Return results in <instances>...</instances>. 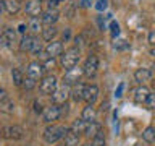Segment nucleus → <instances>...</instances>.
Here are the masks:
<instances>
[{
    "instance_id": "29",
    "label": "nucleus",
    "mask_w": 155,
    "mask_h": 146,
    "mask_svg": "<svg viewBox=\"0 0 155 146\" xmlns=\"http://www.w3.org/2000/svg\"><path fill=\"white\" fill-rule=\"evenodd\" d=\"M23 88H24L26 91L34 89V88H36V80H32V78L26 76V78H24V81H23Z\"/></svg>"
},
{
    "instance_id": "13",
    "label": "nucleus",
    "mask_w": 155,
    "mask_h": 146,
    "mask_svg": "<svg viewBox=\"0 0 155 146\" xmlns=\"http://www.w3.org/2000/svg\"><path fill=\"white\" fill-rule=\"evenodd\" d=\"M45 52H47V55L50 57V58H55L58 55H61V54H63V44H61V41H52V42H48L47 46H45Z\"/></svg>"
},
{
    "instance_id": "31",
    "label": "nucleus",
    "mask_w": 155,
    "mask_h": 146,
    "mask_svg": "<svg viewBox=\"0 0 155 146\" xmlns=\"http://www.w3.org/2000/svg\"><path fill=\"white\" fill-rule=\"evenodd\" d=\"M44 50H45V49H44L42 44L36 39V42H34V46H32V49H31V54H32V55H37V57H39Z\"/></svg>"
},
{
    "instance_id": "12",
    "label": "nucleus",
    "mask_w": 155,
    "mask_h": 146,
    "mask_svg": "<svg viewBox=\"0 0 155 146\" xmlns=\"http://www.w3.org/2000/svg\"><path fill=\"white\" fill-rule=\"evenodd\" d=\"M24 8H26V13L31 18H37L42 15V3L39 0H28Z\"/></svg>"
},
{
    "instance_id": "34",
    "label": "nucleus",
    "mask_w": 155,
    "mask_h": 146,
    "mask_svg": "<svg viewBox=\"0 0 155 146\" xmlns=\"http://www.w3.org/2000/svg\"><path fill=\"white\" fill-rule=\"evenodd\" d=\"M113 47L116 49V50H123V49H126V47H128V42H126V41H123V39H118V41H115Z\"/></svg>"
},
{
    "instance_id": "9",
    "label": "nucleus",
    "mask_w": 155,
    "mask_h": 146,
    "mask_svg": "<svg viewBox=\"0 0 155 146\" xmlns=\"http://www.w3.org/2000/svg\"><path fill=\"white\" fill-rule=\"evenodd\" d=\"M71 96V89H70V86H60V88H57V91L52 94V101H53V104H57V106H63V104H66L68 102V97Z\"/></svg>"
},
{
    "instance_id": "37",
    "label": "nucleus",
    "mask_w": 155,
    "mask_h": 146,
    "mask_svg": "<svg viewBox=\"0 0 155 146\" xmlns=\"http://www.w3.org/2000/svg\"><path fill=\"white\" fill-rule=\"evenodd\" d=\"M61 2H65V0H48V8L55 10V8H57V5H58V3H61Z\"/></svg>"
},
{
    "instance_id": "47",
    "label": "nucleus",
    "mask_w": 155,
    "mask_h": 146,
    "mask_svg": "<svg viewBox=\"0 0 155 146\" xmlns=\"http://www.w3.org/2000/svg\"><path fill=\"white\" fill-rule=\"evenodd\" d=\"M152 85H153V89H155V80H153V81H152Z\"/></svg>"
},
{
    "instance_id": "23",
    "label": "nucleus",
    "mask_w": 155,
    "mask_h": 146,
    "mask_svg": "<svg viewBox=\"0 0 155 146\" xmlns=\"http://www.w3.org/2000/svg\"><path fill=\"white\" fill-rule=\"evenodd\" d=\"M102 133V127H100V123L99 122H92V123H89L87 125V130H86V136H89V138L92 140V138H95L97 135H100Z\"/></svg>"
},
{
    "instance_id": "15",
    "label": "nucleus",
    "mask_w": 155,
    "mask_h": 146,
    "mask_svg": "<svg viewBox=\"0 0 155 146\" xmlns=\"http://www.w3.org/2000/svg\"><path fill=\"white\" fill-rule=\"evenodd\" d=\"M149 94H150V91L144 85H140L139 88H136V89H134V102H136V104H145Z\"/></svg>"
},
{
    "instance_id": "20",
    "label": "nucleus",
    "mask_w": 155,
    "mask_h": 146,
    "mask_svg": "<svg viewBox=\"0 0 155 146\" xmlns=\"http://www.w3.org/2000/svg\"><path fill=\"white\" fill-rule=\"evenodd\" d=\"M28 29H29V34H32V36H36V34L39 33H42V19H39V18H31L28 21Z\"/></svg>"
},
{
    "instance_id": "14",
    "label": "nucleus",
    "mask_w": 155,
    "mask_h": 146,
    "mask_svg": "<svg viewBox=\"0 0 155 146\" xmlns=\"http://www.w3.org/2000/svg\"><path fill=\"white\" fill-rule=\"evenodd\" d=\"M58 18H60V12H58L57 8L55 10L47 8L45 12H42V15H41V19H42L44 24H55L58 21Z\"/></svg>"
},
{
    "instance_id": "8",
    "label": "nucleus",
    "mask_w": 155,
    "mask_h": 146,
    "mask_svg": "<svg viewBox=\"0 0 155 146\" xmlns=\"http://www.w3.org/2000/svg\"><path fill=\"white\" fill-rule=\"evenodd\" d=\"M61 117V110H60V106L57 104H52L44 109L42 112V120L45 122V123H53L55 120H58Z\"/></svg>"
},
{
    "instance_id": "50",
    "label": "nucleus",
    "mask_w": 155,
    "mask_h": 146,
    "mask_svg": "<svg viewBox=\"0 0 155 146\" xmlns=\"http://www.w3.org/2000/svg\"><path fill=\"white\" fill-rule=\"evenodd\" d=\"M19 2H21V0H19Z\"/></svg>"
},
{
    "instance_id": "11",
    "label": "nucleus",
    "mask_w": 155,
    "mask_h": 146,
    "mask_svg": "<svg viewBox=\"0 0 155 146\" xmlns=\"http://www.w3.org/2000/svg\"><path fill=\"white\" fill-rule=\"evenodd\" d=\"M97 97H99V86H97V85H86L82 101H86L87 104L94 106V102L97 101Z\"/></svg>"
},
{
    "instance_id": "16",
    "label": "nucleus",
    "mask_w": 155,
    "mask_h": 146,
    "mask_svg": "<svg viewBox=\"0 0 155 146\" xmlns=\"http://www.w3.org/2000/svg\"><path fill=\"white\" fill-rule=\"evenodd\" d=\"M34 42H36V36H32V34H24L21 37V41H19V50L21 52H31Z\"/></svg>"
},
{
    "instance_id": "24",
    "label": "nucleus",
    "mask_w": 155,
    "mask_h": 146,
    "mask_svg": "<svg viewBox=\"0 0 155 146\" xmlns=\"http://www.w3.org/2000/svg\"><path fill=\"white\" fill-rule=\"evenodd\" d=\"M57 28H55V24H47L45 28L42 29V39L44 41H48V42H52L53 41V37L57 36Z\"/></svg>"
},
{
    "instance_id": "30",
    "label": "nucleus",
    "mask_w": 155,
    "mask_h": 146,
    "mask_svg": "<svg viewBox=\"0 0 155 146\" xmlns=\"http://www.w3.org/2000/svg\"><path fill=\"white\" fill-rule=\"evenodd\" d=\"M89 146H105V138H104V135H97L95 138H92L91 140V143Z\"/></svg>"
},
{
    "instance_id": "18",
    "label": "nucleus",
    "mask_w": 155,
    "mask_h": 146,
    "mask_svg": "<svg viewBox=\"0 0 155 146\" xmlns=\"http://www.w3.org/2000/svg\"><path fill=\"white\" fill-rule=\"evenodd\" d=\"M95 117H97V110L94 106L87 104L84 109H82V114H81V119L86 120L87 123H92V122H95Z\"/></svg>"
},
{
    "instance_id": "3",
    "label": "nucleus",
    "mask_w": 155,
    "mask_h": 146,
    "mask_svg": "<svg viewBox=\"0 0 155 146\" xmlns=\"http://www.w3.org/2000/svg\"><path fill=\"white\" fill-rule=\"evenodd\" d=\"M58 88V80L55 75H47L44 76L41 83H39V91H41V94L44 96H52L53 92L57 91Z\"/></svg>"
},
{
    "instance_id": "46",
    "label": "nucleus",
    "mask_w": 155,
    "mask_h": 146,
    "mask_svg": "<svg viewBox=\"0 0 155 146\" xmlns=\"http://www.w3.org/2000/svg\"><path fill=\"white\" fill-rule=\"evenodd\" d=\"M150 54H152V55H155V47H152V49H150Z\"/></svg>"
},
{
    "instance_id": "32",
    "label": "nucleus",
    "mask_w": 155,
    "mask_h": 146,
    "mask_svg": "<svg viewBox=\"0 0 155 146\" xmlns=\"http://www.w3.org/2000/svg\"><path fill=\"white\" fill-rule=\"evenodd\" d=\"M110 31H111V37L116 39V37H118V34H120V24L116 21H111L110 23Z\"/></svg>"
},
{
    "instance_id": "7",
    "label": "nucleus",
    "mask_w": 155,
    "mask_h": 146,
    "mask_svg": "<svg viewBox=\"0 0 155 146\" xmlns=\"http://www.w3.org/2000/svg\"><path fill=\"white\" fill-rule=\"evenodd\" d=\"M44 71H45V67H44L42 62H31L26 68V76L32 78V80H42L44 78Z\"/></svg>"
},
{
    "instance_id": "17",
    "label": "nucleus",
    "mask_w": 155,
    "mask_h": 146,
    "mask_svg": "<svg viewBox=\"0 0 155 146\" xmlns=\"http://www.w3.org/2000/svg\"><path fill=\"white\" fill-rule=\"evenodd\" d=\"M152 78V70L150 68H137L134 71V80L139 83V85H144L145 81H149Z\"/></svg>"
},
{
    "instance_id": "33",
    "label": "nucleus",
    "mask_w": 155,
    "mask_h": 146,
    "mask_svg": "<svg viewBox=\"0 0 155 146\" xmlns=\"http://www.w3.org/2000/svg\"><path fill=\"white\" fill-rule=\"evenodd\" d=\"M145 106H147V109H150V110L155 109V92H150L149 94L147 101H145Z\"/></svg>"
},
{
    "instance_id": "39",
    "label": "nucleus",
    "mask_w": 155,
    "mask_h": 146,
    "mask_svg": "<svg viewBox=\"0 0 155 146\" xmlns=\"http://www.w3.org/2000/svg\"><path fill=\"white\" fill-rule=\"evenodd\" d=\"M26 29H28V24H24V23H21V24H19V26H18V31L21 33L23 36H24V34H26Z\"/></svg>"
},
{
    "instance_id": "41",
    "label": "nucleus",
    "mask_w": 155,
    "mask_h": 146,
    "mask_svg": "<svg viewBox=\"0 0 155 146\" xmlns=\"http://www.w3.org/2000/svg\"><path fill=\"white\" fill-rule=\"evenodd\" d=\"M73 13H74V3H71V7H70V10H68V18H73Z\"/></svg>"
},
{
    "instance_id": "27",
    "label": "nucleus",
    "mask_w": 155,
    "mask_h": 146,
    "mask_svg": "<svg viewBox=\"0 0 155 146\" xmlns=\"http://www.w3.org/2000/svg\"><path fill=\"white\" fill-rule=\"evenodd\" d=\"M12 78H13V83H15V86H23V81H24V78L26 76H23V73L19 68H13L12 70Z\"/></svg>"
},
{
    "instance_id": "10",
    "label": "nucleus",
    "mask_w": 155,
    "mask_h": 146,
    "mask_svg": "<svg viewBox=\"0 0 155 146\" xmlns=\"http://www.w3.org/2000/svg\"><path fill=\"white\" fill-rule=\"evenodd\" d=\"M0 110L5 114H13L15 112V102L3 88H0Z\"/></svg>"
},
{
    "instance_id": "48",
    "label": "nucleus",
    "mask_w": 155,
    "mask_h": 146,
    "mask_svg": "<svg viewBox=\"0 0 155 146\" xmlns=\"http://www.w3.org/2000/svg\"><path fill=\"white\" fill-rule=\"evenodd\" d=\"M82 146H89V144H82Z\"/></svg>"
},
{
    "instance_id": "26",
    "label": "nucleus",
    "mask_w": 155,
    "mask_h": 146,
    "mask_svg": "<svg viewBox=\"0 0 155 146\" xmlns=\"http://www.w3.org/2000/svg\"><path fill=\"white\" fill-rule=\"evenodd\" d=\"M5 10L10 15H16L21 10V3H19V0H5Z\"/></svg>"
},
{
    "instance_id": "40",
    "label": "nucleus",
    "mask_w": 155,
    "mask_h": 146,
    "mask_svg": "<svg viewBox=\"0 0 155 146\" xmlns=\"http://www.w3.org/2000/svg\"><path fill=\"white\" fill-rule=\"evenodd\" d=\"M34 106H36V109H34V110H36L37 112V114H42V112H44V109H42V106L41 104H39V102L36 101V102H34Z\"/></svg>"
},
{
    "instance_id": "43",
    "label": "nucleus",
    "mask_w": 155,
    "mask_h": 146,
    "mask_svg": "<svg viewBox=\"0 0 155 146\" xmlns=\"http://www.w3.org/2000/svg\"><path fill=\"white\" fill-rule=\"evenodd\" d=\"M81 7H91V0H81Z\"/></svg>"
},
{
    "instance_id": "19",
    "label": "nucleus",
    "mask_w": 155,
    "mask_h": 146,
    "mask_svg": "<svg viewBox=\"0 0 155 146\" xmlns=\"http://www.w3.org/2000/svg\"><path fill=\"white\" fill-rule=\"evenodd\" d=\"M2 37H3V42H5V46H8V47H12L15 42H16V31H15L13 28H5L3 29V33H2Z\"/></svg>"
},
{
    "instance_id": "38",
    "label": "nucleus",
    "mask_w": 155,
    "mask_h": 146,
    "mask_svg": "<svg viewBox=\"0 0 155 146\" xmlns=\"http://www.w3.org/2000/svg\"><path fill=\"white\" fill-rule=\"evenodd\" d=\"M149 44L152 47H155V31H150L149 33Z\"/></svg>"
},
{
    "instance_id": "5",
    "label": "nucleus",
    "mask_w": 155,
    "mask_h": 146,
    "mask_svg": "<svg viewBox=\"0 0 155 146\" xmlns=\"http://www.w3.org/2000/svg\"><path fill=\"white\" fill-rule=\"evenodd\" d=\"M84 75V71H82V68L79 67H74V68H71V70H68L65 75H63V85L65 86H70L73 88L76 85V83H79L81 81V76Z\"/></svg>"
},
{
    "instance_id": "25",
    "label": "nucleus",
    "mask_w": 155,
    "mask_h": 146,
    "mask_svg": "<svg viewBox=\"0 0 155 146\" xmlns=\"http://www.w3.org/2000/svg\"><path fill=\"white\" fill-rule=\"evenodd\" d=\"M79 144V135H76L74 131L68 130V133L63 138V146H78Z\"/></svg>"
},
{
    "instance_id": "44",
    "label": "nucleus",
    "mask_w": 155,
    "mask_h": 146,
    "mask_svg": "<svg viewBox=\"0 0 155 146\" xmlns=\"http://www.w3.org/2000/svg\"><path fill=\"white\" fill-rule=\"evenodd\" d=\"M5 8V0H0V12Z\"/></svg>"
},
{
    "instance_id": "2",
    "label": "nucleus",
    "mask_w": 155,
    "mask_h": 146,
    "mask_svg": "<svg viewBox=\"0 0 155 146\" xmlns=\"http://www.w3.org/2000/svg\"><path fill=\"white\" fill-rule=\"evenodd\" d=\"M60 63L61 67L65 68V70H71V68L78 67V63H79V58H81V52H79V47H70L68 50H65L60 55Z\"/></svg>"
},
{
    "instance_id": "1",
    "label": "nucleus",
    "mask_w": 155,
    "mask_h": 146,
    "mask_svg": "<svg viewBox=\"0 0 155 146\" xmlns=\"http://www.w3.org/2000/svg\"><path fill=\"white\" fill-rule=\"evenodd\" d=\"M68 130L65 125H48L45 130H44V141L47 144H55L57 141H60L65 138V135L68 133Z\"/></svg>"
},
{
    "instance_id": "6",
    "label": "nucleus",
    "mask_w": 155,
    "mask_h": 146,
    "mask_svg": "<svg viewBox=\"0 0 155 146\" xmlns=\"http://www.w3.org/2000/svg\"><path fill=\"white\" fill-rule=\"evenodd\" d=\"M24 135V130L19 125H8L0 128V136L7 140H21Z\"/></svg>"
},
{
    "instance_id": "22",
    "label": "nucleus",
    "mask_w": 155,
    "mask_h": 146,
    "mask_svg": "<svg viewBox=\"0 0 155 146\" xmlns=\"http://www.w3.org/2000/svg\"><path fill=\"white\" fill-rule=\"evenodd\" d=\"M87 125H89V123H87L86 120H82V119H76V120L71 123L70 130H71V131H74L76 135H82V133H86Z\"/></svg>"
},
{
    "instance_id": "49",
    "label": "nucleus",
    "mask_w": 155,
    "mask_h": 146,
    "mask_svg": "<svg viewBox=\"0 0 155 146\" xmlns=\"http://www.w3.org/2000/svg\"><path fill=\"white\" fill-rule=\"evenodd\" d=\"M39 2H44V0H39Z\"/></svg>"
},
{
    "instance_id": "28",
    "label": "nucleus",
    "mask_w": 155,
    "mask_h": 146,
    "mask_svg": "<svg viewBox=\"0 0 155 146\" xmlns=\"http://www.w3.org/2000/svg\"><path fill=\"white\" fill-rule=\"evenodd\" d=\"M142 140L145 143H155V128L153 127H147L142 131Z\"/></svg>"
},
{
    "instance_id": "35",
    "label": "nucleus",
    "mask_w": 155,
    "mask_h": 146,
    "mask_svg": "<svg viewBox=\"0 0 155 146\" xmlns=\"http://www.w3.org/2000/svg\"><path fill=\"white\" fill-rule=\"evenodd\" d=\"M107 7H108V0H97L95 2V8L99 10V12H104Z\"/></svg>"
},
{
    "instance_id": "42",
    "label": "nucleus",
    "mask_w": 155,
    "mask_h": 146,
    "mask_svg": "<svg viewBox=\"0 0 155 146\" xmlns=\"http://www.w3.org/2000/svg\"><path fill=\"white\" fill-rule=\"evenodd\" d=\"M70 34H71V31H70V29H66V31L63 33V42H65V41H68V39H70Z\"/></svg>"
},
{
    "instance_id": "21",
    "label": "nucleus",
    "mask_w": 155,
    "mask_h": 146,
    "mask_svg": "<svg viewBox=\"0 0 155 146\" xmlns=\"http://www.w3.org/2000/svg\"><path fill=\"white\" fill-rule=\"evenodd\" d=\"M84 89H86V85H84L82 81L76 83V85L73 86V89H71V97H73L76 102L82 101V97H84Z\"/></svg>"
},
{
    "instance_id": "45",
    "label": "nucleus",
    "mask_w": 155,
    "mask_h": 146,
    "mask_svg": "<svg viewBox=\"0 0 155 146\" xmlns=\"http://www.w3.org/2000/svg\"><path fill=\"white\" fill-rule=\"evenodd\" d=\"M108 107V102H102V110H105Z\"/></svg>"
},
{
    "instance_id": "4",
    "label": "nucleus",
    "mask_w": 155,
    "mask_h": 146,
    "mask_svg": "<svg viewBox=\"0 0 155 146\" xmlns=\"http://www.w3.org/2000/svg\"><path fill=\"white\" fill-rule=\"evenodd\" d=\"M97 70H99V57L95 54H91L82 65V71L87 78H94L97 75Z\"/></svg>"
},
{
    "instance_id": "36",
    "label": "nucleus",
    "mask_w": 155,
    "mask_h": 146,
    "mask_svg": "<svg viewBox=\"0 0 155 146\" xmlns=\"http://www.w3.org/2000/svg\"><path fill=\"white\" fill-rule=\"evenodd\" d=\"M123 89H124V83H120L118 88H116V91H115V97H121V96H123Z\"/></svg>"
}]
</instances>
